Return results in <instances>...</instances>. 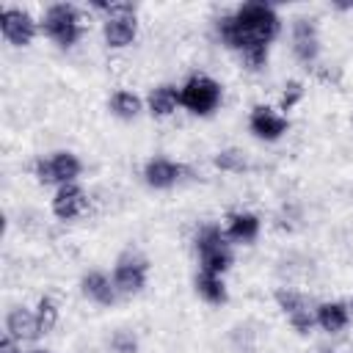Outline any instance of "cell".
Returning a JSON list of instances; mask_svg holds the SVG:
<instances>
[{"label": "cell", "mask_w": 353, "mask_h": 353, "mask_svg": "<svg viewBox=\"0 0 353 353\" xmlns=\"http://www.w3.org/2000/svg\"><path fill=\"white\" fill-rule=\"evenodd\" d=\"M83 292L94 303H102V306H110L116 301V284H110V279L102 273H88L83 279Z\"/></svg>", "instance_id": "2e32d148"}, {"label": "cell", "mask_w": 353, "mask_h": 353, "mask_svg": "<svg viewBox=\"0 0 353 353\" xmlns=\"http://www.w3.org/2000/svg\"><path fill=\"white\" fill-rule=\"evenodd\" d=\"M279 33V17L265 3H245L232 17L218 19V36L226 47L237 50L248 69H259L268 61V41Z\"/></svg>", "instance_id": "6da1fadb"}, {"label": "cell", "mask_w": 353, "mask_h": 353, "mask_svg": "<svg viewBox=\"0 0 353 353\" xmlns=\"http://www.w3.org/2000/svg\"><path fill=\"white\" fill-rule=\"evenodd\" d=\"M36 320H39V331H41V334L52 331L55 323H58V306H55L50 298H41L39 306H36Z\"/></svg>", "instance_id": "44dd1931"}, {"label": "cell", "mask_w": 353, "mask_h": 353, "mask_svg": "<svg viewBox=\"0 0 353 353\" xmlns=\"http://www.w3.org/2000/svg\"><path fill=\"white\" fill-rule=\"evenodd\" d=\"M292 50L298 55V61L303 63H312L317 58V33H314V25L312 19H295L292 25Z\"/></svg>", "instance_id": "8fae6325"}, {"label": "cell", "mask_w": 353, "mask_h": 353, "mask_svg": "<svg viewBox=\"0 0 353 353\" xmlns=\"http://www.w3.org/2000/svg\"><path fill=\"white\" fill-rule=\"evenodd\" d=\"M0 353H19V350H17V345H14V339H11V336H8V339H3V342H0Z\"/></svg>", "instance_id": "d4e9b609"}, {"label": "cell", "mask_w": 353, "mask_h": 353, "mask_svg": "<svg viewBox=\"0 0 353 353\" xmlns=\"http://www.w3.org/2000/svg\"><path fill=\"white\" fill-rule=\"evenodd\" d=\"M179 102L196 116H207L218 108L221 102V85L207 77V74H193L182 88H179Z\"/></svg>", "instance_id": "277c9868"}, {"label": "cell", "mask_w": 353, "mask_h": 353, "mask_svg": "<svg viewBox=\"0 0 353 353\" xmlns=\"http://www.w3.org/2000/svg\"><path fill=\"white\" fill-rule=\"evenodd\" d=\"M301 97H303V85H301L298 80L287 83V85H284V94H281V110H290Z\"/></svg>", "instance_id": "603a6c76"}, {"label": "cell", "mask_w": 353, "mask_h": 353, "mask_svg": "<svg viewBox=\"0 0 353 353\" xmlns=\"http://www.w3.org/2000/svg\"><path fill=\"white\" fill-rule=\"evenodd\" d=\"M85 204H88V199H85V193L77 188V185H61L58 188V193H55V199H52V212L61 218V221H72V218H77L83 210H85Z\"/></svg>", "instance_id": "30bf717a"}, {"label": "cell", "mask_w": 353, "mask_h": 353, "mask_svg": "<svg viewBox=\"0 0 353 353\" xmlns=\"http://www.w3.org/2000/svg\"><path fill=\"white\" fill-rule=\"evenodd\" d=\"M80 174V160L72 152H55L36 163V179L41 185H69Z\"/></svg>", "instance_id": "5b68a950"}, {"label": "cell", "mask_w": 353, "mask_h": 353, "mask_svg": "<svg viewBox=\"0 0 353 353\" xmlns=\"http://www.w3.org/2000/svg\"><path fill=\"white\" fill-rule=\"evenodd\" d=\"M196 251H199V262H201L204 273L221 276L232 265V251H229L226 237H223V232L218 226H204L196 234Z\"/></svg>", "instance_id": "7a4b0ae2"}, {"label": "cell", "mask_w": 353, "mask_h": 353, "mask_svg": "<svg viewBox=\"0 0 353 353\" xmlns=\"http://www.w3.org/2000/svg\"><path fill=\"white\" fill-rule=\"evenodd\" d=\"M110 110H113L119 119H132V116H138V110H141V99H138L135 94H130V91H116V94L110 97Z\"/></svg>", "instance_id": "ffe728a7"}, {"label": "cell", "mask_w": 353, "mask_h": 353, "mask_svg": "<svg viewBox=\"0 0 353 353\" xmlns=\"http://www.w3.org/2000/svg\"><path fill=\"white\" fill-rule=\"evenodd\" d=\"M113 284L119 292H138L146 284V262L135 254H124L113 270Z\"/></svg>", "instance_id": "52a82bcc"}, {"label": "cell", "mask_w": 353, "mask_h": 353, "mask_svg": "<svg viewBox=\"0 0 353 353\" xmlns=\"http://www.w3.org/2000/svg\"><path fill=\"white\" fill-rule=\"evenodd\" d=\"M138 33L135 25V14H124V17H108L105 22V41L110 47H127Z\"/></svg>", "instance_id": "4fadbf2b"}, {"label": "cell", "mask_w": 353, "mask_h": 353, "mask_svg": "<svg viewBox=\"0 0 353 353\" xmlns=\"http://www.w3.org/2000/svg\"><path fill=\"white\" fill-rule=\"evenodd\" d=\"M113 347H116L119 353H135V347H138V345H135V339H132L130 334H124V331H121V334H116V336H113Z\"/></svg>", "instance_id": "cb8c5ba5"}, {"label": "cell", "mask_w": 353, "mask_h": 353, "mask_svg": "<svg viewBox=\"0 0 353 353\" xmlns=\"http://www.w3.org/2000/svg\"><path fill=\"white\" fill-rule=\"evenodd\" d=\"M182 171L185 168L179 163H171L165 157H154V160L146 163L143 176H146V185H152V188H171L182 176Z\"/></svg>", "instance_id": "7c38bea8"}, {"label": "cell", "mask_w": 353, "mask_h": 353, "mask_svg": "<svg viewBox=\"0 0 353 353\" xmlns=\"http://www.w3.org/2000/svg\"><path fill=\"white\" fill-rule=\"evenodd\" d=\"M6 328H8L11 339H36L41 334L36 312H28V309H14L8 314V320H6Z\"/></svg>", "instance_id": "5bb4252c"}, {"label": "cell", "mask_w": 353, "mask_h": 353, "mask_svg": "<svg viewBox=\"0 0 353 353\" xmlns=\"http://www.w3.org/2000/svg\"><path fill=\"white\" fill-rule=\"evenodd\" d=\"M41 30L61 47H72L80 39V14L69 3H55L47 8Z\"/></svg>", "instance_id": "3957f363"}, {"label": "cell", "mask_w": 353, "mask_h": 353, "mask_svg": "<svg viewBox=\"0 0 353 353\" xmlns=\"http://www.w3.org/2000/svg\"><path fill=\"white\" fill-rule=\"evenodd\" d=\"M276 301H279V306L284 309V314H287V320L292 323V328H295V331L306 334V331L317 323V320H314V314H312V309L306 306V301H303L298 292L279 290V292H276Z\"/></svg>", "instance_id": "ba28073f"}, {"label": "cell", "mask_w": 353, "mask_h": 353, "mask_svg": "<svg viewBox=\"0 0 353 353\" xmlns=\"http://www.w3.org/2000/svg\"><path fill=\"white\" fill-rule=\"evenodd\" d=\"M0 28H3V36L6 41H11L14 47H25L33 41L36 36V22L28 11L22 8H3L0 14Z\"/></svg>", "instance_id": "8992f818"}, {"label": "cell", "mask_w": 353, "mask_h": 353, "mask_svg": "<svg viewBox=\"0 0 353 353\" xmlns=\"http://www.w3.org/2000/svg\"><path fill=\"white\" fill-rule=\"evenodd\" d=\"M196 292L207 301V303H223L226 301V287H223V281H221V276H215V273H199L196 276Z\"/></svg>", "instance_id": "d6986e66"}, {"label": "cell", "mask_w": 353, "mask_h": 353, "mask_svg": "<svg viewBox=\"0 0 353 353\" xmlns=\"http://www.w3.org/2000/svg\"><path fill=\"white\" fill-rule=\"evenodd\" d=\"M226 234L237 243H251L256 234H259V218L251 215V212H234L229 218V226H226Z\"/></svg>", "instance_id": "e0dca14e"}, {"label": "cell", "mask_w": 353, "mask_h": 353, "mask_svg": "<svg viewBox=\"0 0 353 353\" xmlns=\"http://www.w3.org/2000/svg\"><path fill=\"white\" fill-rule=\"evenodd\" d=\"M215 165L221 171H243L245 168V160H243V154L237 149H223V152H218Z\"/></svg>", "instance_id": "7402d4cb"}, {"label": "cell", "mask_w": 353, "mask_h": 353, "mask_svg": "<svg viewBox=\"0 0 353 353\" xmlns=\"http://www.w3.org/2000/svg\"><path fill=\"white\" fill-rule=\"evenodd\" d=\"M176 105H182V102H179V88H174V85H160L149 97L152 116H171L176 110Z\"/></svg>", "instance_id": "ac0fdd59"}, {"label": "cell", "mask_w": 353, "mask_h": 353, "mask_svg": "<svg viewBox=\"0 0 353 353\" xmlns=\"http://www.w3.org/2000/svg\"><path fill=\"white\" fill-rule=\"evenodd\" d=\"M36 353H47V350H36Z\"/></svg>", "instance_id": "484cf974"}, {"label": "cell", "mask_w": 353, "mask_h": 353, "mask_svg": "<svg viewBox=\"0 0 353 353\" xmlns=\"http://www.w3.org/2000/svg\"><path fill=\"white\" fill-rule=\"evenodd\" d=\"M314 320H317V325L323 331L336 334V331H342L347 325L350 314H347V306L345 303H320L317 312H314Z\"/></svg>", "instance_id": "9a60e30c"}, {"label": "cell", "mask_w": 353, "mask_h": 353, "mask_svg": "<svg viewBox=\"0 0 353 353\" xmlns=\"http://www.w3.org/2000/svg\"><path fill=\"white\" fill-rule=\"evenodd\" d=\"M248 124H251V132H254L256 138H262V141H276V138H281V135L287 132V119L279 116L276 110L265 108V105H256V108L251 110Z\"/></svg>", "instance_id": "9c48e42d"}]
</instances>
